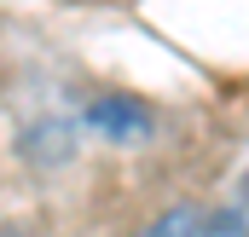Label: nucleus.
Masks as SVG:
<instances>
[{"label": "nucleus", "instance_id": "1", "mask_svg": "<svg viewBox=\"0 0 249 237\" xmlns=\"http://www.w3.org/2000/svg\"><path fill=\"white\" fill-rule=\"evenodd\" d=\"M87 127H93V133H105L110 145H145V139L157 133V116H151L139 99L105 93V99H93V104H87Z\"/></svg>", "mask_w": 249, "mask_h": 237}, {"label": "nucleus", "instance_id": "2", "mask_svg": "<svg viewBox=\"0 0 249 237\" xmlns=\"http://www.w3.org/2000/svg\"><path fill=\"white\" fill-rule=\"evenodd\" d=\"M23 156H35V162H70V156H75V127H70V121L35 127L29 145H23Z\"/></svg>", "mask_w": 249, "mask_h": 237}, {"label": "nucleus", "instance_id": "3", "mask_svg": "<svg viewBox=\"0 0 249 237\" xmlns=\"http://www.w3.org/2000/svg\"><path fill=\"white\" fill-rule=\"evenodd\" d=\"M203 214H209V208H191V203H180V208L157 214V220H151L139 237H203Z\"/></svg>", "mask_w": 249, "mask_h": 237}, {"label": "nucleus", "instance_id": "4", "mask_svg": "<svg viewBox=\"0 0 249 237\" xmlns=\"http://www.w3.org/2000/svg\"><path fill=\"white\" fill-rule=\"evenodd\" d=\"M0 237H47V232H35V226H0Z\"/></svg>", "mask_w": 249, "mask_h": 237}, {"label": "nucleus", "instance_id": "5", "mask_svg": "<svg viewBox=\"0 0 249 237\" xmlns=\"http://www.w3.org/2000/svg\"><path fill=\"white\" fill-rule=\"evenodd\" d=\"M238 208H249V168H244V179H238Z\"/></svg>", "mask_w": 249, "mask_h": 237}]
</instances>
